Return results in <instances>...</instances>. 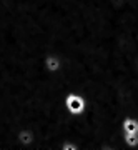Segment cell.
<instances>
[{"label":"cell","mask_w":138,"mask_h":150,"mask_svg":"<svg viewBox=\"0 0 138 150\" xmlns=\"http://www.w3.org/2000/svg\"><path fill=\"white\" fill-rule=\"evenodd\" d=\"M88 102H87V97L78 93V92H70L65 97V108L72 117H80L87 112Z\"/></svg>","instance_id":"6da1fadb"},{"label":"cell","mask_w":138,"mask_h":150,"mask_svg":"<svg viewBox=\"0 0 138 150\" xmlns=\"http://www.w3.org/2000/svg\"><path fill=\"white\" fill-rule=\"evenodd\" d=\"M17 142L20 145V149H33V145L37 142V135L32 129H20L17 134Z\"/></svg>","instance_id":"7a4b0ae2"},{"label":"cell","mask_w":138,"mask_h":150,"mask_svg":"<svg viewBox=\"0 0 138 150\" xmlns=\"http://www.w3.org/2000/svg\"><path fill=\"white\" fill-rule=\"evenodd\" d=\"M63 67V59L62 55L58 54H47L43 57V69L47 72H52V74H57L60 72Z\"/></svg>","instance_id":"3957f363"},{"label":"cell","mask_w":138,"mask_h":150,"mask_svg":"<svg viewBox=\"0 0 138 150\" xmlns=\"http://www.w3.org/2000/svg\"><path fill=\"white\" fill-rule=\"evenodd\" d=\"M123 134H138V118L135 117H125L122 122Z\"/></svg>","instance_id":"277c9868"},{"label":"cell","mask_w":138,"mask_h":150,"mask_svg":"<svg viewBox=\"0 0 138 150\" xmlns=\"http://www.w3.org/2000/svg\"><path fill=\"white\" fill-rule=\"evenodd\" d=\"M123 142L127 149L137 150L138 149V134H123Z\"/></svg>","instance_id":"5b68a950"}]
</instances>
